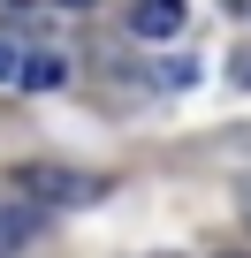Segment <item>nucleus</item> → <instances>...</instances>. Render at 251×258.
Returning a JSON list of instances; mask_svg holds the SVG:
<instances>
[{
  "mask_svg": "<svg viewBox=\"0 0 251 258\" xmlns=\"http://www.w3.org/2000/svg\"><path fill=\"white\" fill-rule=\"evenodd\" d=\"M31 228H38V205H8V213H0V258H8Z\"/></svg>",
  "mask_w": 251,
  "mask_h": 258,
  "instance_id": "nucleus-4",
  "label": "nucleus"
},
{
  "mask_svg": "<svg viewBox=\"0 0 251 258\" xmlns=\"http://www.w3.org/2000/svg\"><path fill=\"white\" fill-rule=\"evenodd\" d=\"M61 8H91V0H61Z\"/></svg>",
  "mask_w": 251,
  "mask_h": 258,
  "instance_id": "nucleus-6",
  "label": "nucleus"
},
{
  "mask_svg": "<svg viewBox=\"0 0 251 258\" xmlns=\"http://www.w3.org/2000/svg\"><path fill=\"white\" fill-rule=\"evenodd\" d=\"M61 76H69V61H61V53H31V61H23V91H54Z\"/></svg>",
  "mask_w": 251,
  "mask_h": 258,
  "instance_id": "nucleus-3",
  "label": "nucleus"
},
{
  "mask_svg": "<svg viewBox=\"0 0 251 258\" xmlns=\"http://www.w3.org/2000/svg\"><path fill=\"white\" fill-rule=\"evenodd\" d=\"M16 76H23V53H16L8 38H0V84H16Z\"/></svg>",
  "mask_w": 251,
  "mask_h": 258,
  "instance_id": "nucleus-5",
  "label": "nucleus"
},
{
  "mask_svg": "<svg viewBox=\"0 0 251 258\" xmlns=\"http://www.w3.org/2000/svg\"><path fill=\"white\" fill-rule=\"evenodd\" d=\"M16 182L38 190V198H91V182H84V175H61V167H23Z\"/></svg>",
  "mask_w": 251,
  "mask_h": 258,
  "instance_id": "nucleus-2",
  "label": "nucleus"
},
{
  "mask_svg": "<svg viewBox=\"0 0 251 258\" xmlns=\"http://www.w3.org/2000/svg\"><path fill=\"white\" fill-rule=\"evenodd\" d=\"M190 16H183V0H137V8H130V31L137 38H175Z\"/></svg>",
  "mask_w": 251,
  "mask_h": 258,
  "instance_id": "nucleus-1",
  "label": "nucleus"
}]
</instances>
